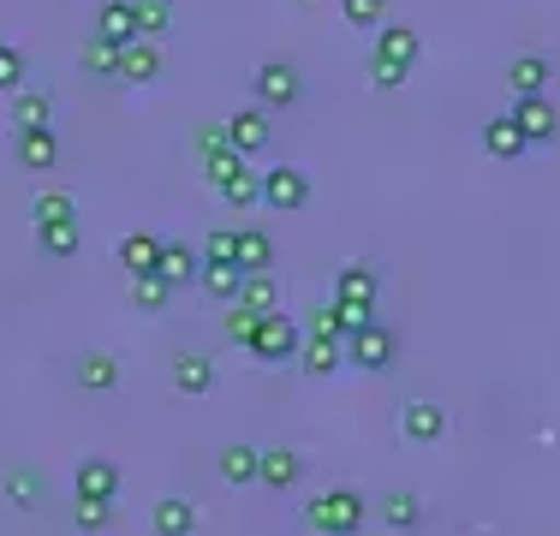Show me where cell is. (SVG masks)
I'll list each match as a JSON object with an SVG mask.
<instances>
[{"label": "cell", "mask_w": 560, "mask_h": 536, "mask_svg": "<svg viewBox=\"0 0 560 536\" xmlns=\"http://www.w3.org/2000/svg\"><path fill=\"white\" fill-rule=\"evenodd\" d=\"M299 477H304V459L292 447H262V459H257V482H262V489L287 494Z\"/></svg>", "instance_id": "17"}, {"label": "cell", "mask_w": 560, "mask_h": 536, "mask_svg": "<svg viewBox=\"0 0 560 536\" xmlns=\"http://www.w3.org/2000/svg\"><path fill=\"white\" fill-rule=\"evenodd\" d=\"M262 203H269L275 214H299L304 203H311V173L304 167H269L262 173Z\"/></svg>", "instance_id": "6"}, {"label": "cell", "mask_w": 560, "mask_h": 536, "mask_svg": "<svg viewBox=\"0 0 560 536\" xmlns=\"http://www.w3.org/2000/svg\"><path fill=\"white\" fill-rule=\"evenodd\" d=\"M376 292H382V280H376V268H370V263H346L340 275H335V299L376 304Z\"/></svg>", "instance_id": "28"}, {"label": "cell", "mask_w": 560, "mask_h": 536, "mask_svg": "<svg viewBox=\"0 0 560 536\" xmlns=\"http://www.w3.org/2000/svg\"><path fill=\"white\" fill-rule=\"evenodd\" d=\"M257 311H245V304H233V311H226V340L233 346H250V334H257Z\"/></svg>", "instance_id": "43"}, {"label": "cell", "mask_w": 560, "mask_h": 536, "mask_svg": "<svg viewBox=\"0 0 560 536\" xmlns=\"http://www.w3.org/2000/svg\"><path fill=\"white\" fill-rule=\"evenodd\" d=\"M72 489H78V501H114V494H119V465H114V459H96V453H90V459L78 465Z\"/></svg>", "instance_id": "15"}, {"label": "cell", "mask_w": 560, "mask_h": 536, "mask_svg": "<svg viewBox=\"0 0 560 536\" xmlns=\"http://www.w3.org/2000/svg\"><path fill=\"white\" fill-rule=\"evenodd\" d=\"M513 119L530 143H555L560 138V107L549 96H513Z\"/></svg>", "instance_id": "10"}, {"label": "cell", "mask_w": 560, "mask_h": 536, "mask_svg": "<svg viewBox=\"0 0 560 536\" xmlns=\"http://www.w3.org/2000/svg\"><path fill=\"white\" fill-rule=\"evenodd\" d=\"M477 536H501V531H477Z\"/></svg>", "instance_id": "45"}, {"label": "cell", "mask_w": 560, "mask_h": 536, "mask_svg": "<svg viewBox=\"0 0 560 536\" xmlns=\"http://www.w3.org/2000/svg\"><path fill=\"white\" fill-rule=\"evenodd\" d=\"M238 268H245V275L275 268V238L262 233V226H238Z\"/></svg>", "instance_id": "29"}, {"label": "cell", "mask_w": 560, "mask_h": 536, "mask_svg": "<svg viewBox=\"0 0 560 536\" xmlns=\"http://www.w3.org/2000/svg\"><path fill=\"white\" fill-rule=\"evenodd\" d=\"M19 90H24V54L0 43V96H19Z\"/></svg>", "instance_id": "40"}, {"label": "cell", "mask_w": 560, "mask_h": 536, "mask_svg": "<svg viewBox=\"0 0 560 536\" xmlns=\"http://www.w3.org/2000/svg\"><path fill=\"white\" fill-rule=\"evenodd\" d=\"M238 280H245V268H238V263H203V268H197V287H203L209 299H221V304L238 299Z\"/></svg>", "instance_id": "30"}, {"label": "cell", "mask_w": 560, "mask_h": 536, "mask_svg": "<svg viewBox=\"0 0 560 536\" xmlns=\"http://www.w3.org/2000/svg\"><path fill=\"white\" fill-rule=\"evenodd\" d=\"M84 66H90L96 78H119V48L102 43V36H90V43H84Z\"/></svg>", "instance_id": "39"}, {"label": "cell", "mask_w": 560, "mask_h": 536, "mask_svg": "<svg viewBox=\"0 0 560 536\" xmlns=\"http://www.w3.org/2000/svg\"><path fill=\"white\" fill-rule=\"evenodd\" d=\"M0 489H7V501L19 506V513H36V506L48 501V477L36 471V465H12V471H7V482H0Z\"/></svg>", "instance_id": "19"}, {"label": "cell", "mask_w": 560, "mask_h": 536, "mask_svg": "<svg viewBox=\"0 0 560 536\" xmlns=\"http://www.w3.org/2000/svg\"><path fill=\"white\" fill-rule=\"evenodd\" d=\"M555 78V66L542 60V54H518L513 66H506V84H513V96H542Z\"/></svg>", "instance_id": "22"}, {"label": "cell", "mask_w": 560, "mask_h": 536, "mask_svg": "<svg viewBox=\"0 0 560 536\" xmlns=\"http://www.w3.org/2000/svg\"><path fill=\"white\" fill-rule=\"evenodd\" d=\"M203 173H209V185H215V197H221V203H233V209L262 203V173L250 167V155L221 150V155H209V161H203Z\"/></svg>", "instance_id": "2"}, {"label": "cell", "mask_w": 560, "mask_h": 536, "mask_svg": "<svg viewBox=\"0 0 560 536\" xmlns=\"http://www.w3.org/2000/svg\"><path fill=\"white\" fill-rule=\"evenodd\" d=\"M257 459H262V447H250V441H233V447H221L215 471H221V482L245 489V482H257Z\"/></svg>", "instance_id": "23"}, {"label": "cell", "mask_w": 560, "mask_h": 536, "mask_svg": "<svg viewBox=\"0 0 560 536\" xmlns=\"http://www.w3.org/2000/svg\"><path fill=\"white\" fill-rule=\"evenodd\" d=\"M370 518V501L358 489H323L304 501V525L323 531V536H358Z\"/></svg>", "instance_id": "1"}, {"label": "cell", "mask_w": 560, "mask_h": 536, "mask_svg": "<svg viewBox=\"0 0 560 536\" xmlns=\"http://www.w3.org/2000/svg\"><path fill=\"white\" fill-rule=\"evenodd\" d=\"M150 531H155V536H191V531H197V506L179 501V494H167V501H155Z\"/></svg>", "instance_id": "27"}, {"label": "cell", "mask_w": 560, "mask_h": 536, "mask_svg": "<svg viewBox=\"0 0 560 536\" xmlns=\"http://www.w3.org/2000/svg\"><path fill=\"white\" fill-rule=\"evenodd\" d=\"M173 387H179V394H191V399L215 394V358H203V352H179V358H173Z\"/></svg>", "instance_id": "18"}, {"label": "cell", "mask_w": 560, "mask_h": 536, "mask_svg": "<svg viewBox=\"0 0 560 536\" xmlns=\"http://www.w3.org/2000/svg\"><path fill=\"white\" fill-rule=\"evenodd\" d=\"M399 435H406L411 447H435V441L447 435V411L435 406V399H411V406L399 411Z\"/></svg>", "instance_id": "9"}, {"label": "cell", "mask_w": 560, "mask_h": 536, "mask_svg": "<svg viewBox=\"0 0 560 536\" xmlns=\"http://www.w3.org/2000/svg\"><path fill=\"white\" fill-rule=\"evenodd\" d=\"M78 245H84V226L78 221H36V250L43 257L66 263V257H78Z\"/></svg>", "instance_id": "21"}, {"label": "cell", "mask_w": 560, "mask_h": 536, "mask_svg": "<svg viewBox=\"0 0 560 536\" xmlns=\"http://www.w3.org/2000/svg\"><path fill=\"white\" fill-rule=\"evenodd\" d=\"M346 364H358V370H370V375H388L399 364V340H394L388 322H370V328L346 334Z\"/></svg>", "instance_id": "4"}, {"label": "cell", "mask_w": 560, "mask_h": 536, "mask_svg": "<svg viewBox=\"0 0 560 536\" xmlns=\"http://www.w3.org/2000/svg\"><path fill=\"white\" fill-rule=\"evenodd\" d=\"M12 161H19L24 173H48V167L60 161L55 126H24V131H12Z\"/></svg>", "instance_id": "7"}, {"label": "cell", "mask_w": 560, "mask_h": 536, "mask_svg": "<svg viewBox=\"0 0 560 536\" xmlns=\"http://www.w3.org/2000/svg\"><path fill=\"white\" fill-rule=\"evenodd\" d=\"M299 346H304V322H292L287 311H269V316L257 322V334H250L245 352L257 358V364H292V358H299Z\"/></svg>", "instance_id": "3"}, {"label": "cell", "mask_w": 560, "mask_h": 536, "mask_svg": "<svg viewBox=\"0 0 560 536\" xmlns=\"http://www.w3.org/2000/svg\"><path fill=\"white\" fill-rule=\"evenodd\" d=\"M304 334H335V340H346V322H340V299L316 304V311L304 316Z\"/></svg>", "instance_id": "41"}, {"label": "cell", "mask_w": 560, "mask_h": 536, "mask_svg": "<svg viewBox=\"0 0 560 536\" xmlns=\"http://www.w3.org/2000/svg\"><path fill=\"white\" fill-rule=\"evenodd\" d=\"M370 54H382V60H394V66H406V72H418L423 36L411 31V24H382V31H376V48H370Z\"/></svg>", "instance_id": "13"}, {"label": "cell", "mask_w": 560, "mask_h": 536, "mask_svg": "<svg viewBox=\"0 0 560 536\" xmlns=\"http://www.w3.org/2000/svg\"><path fill=\"white\" fill-rule=\"evenodd\" d=\"M340 364H346V340H335V334H304V346H299V370L311 375V382L335 375Z\"/></svg>", "instance_id": "12"}, {"label": "cell", "mask_w": 560, "mask_h": 536, "mask_svg": "<svg viewBox=\"0 0 560 536\" xmlns=\"http://www.w3.org/2000/svg\"><path fill=\"white\" fill-rule=\"evenodd\" d=\"M119 78H126V84H155V78H162V54H155L150 36L119 48Z\"/></svg>", "instance_id": "20"}, {"label": "cell", "mask_w": 560, "mask_h": 536, "mask_svg": "<svg viewBox=\"0 0 560 536\" xmlns=\"http://www.w3.org/2000/svg\"><path fill=\"white\" fill-rule=\"evenodd\" d=\"M197 268H203V250H191V245H162L155 275H162L173 292H179V287H191V280H197Z\"/></svg>", "instance_id": "24"}, {"label": "cell", "mask_w": 560, "mask_h": 536, "mask_svg": "<svg viewBox=\"0 0 560 536\" xmlns=\"http://www.w3.org/2000/svg\"><path fill=\"white\" fill-rule=\"evenodd\" d=\"M376 518L394 536H411V531H423V518H430V501H423L418 489H394V494H382V501H376Z\"/></svg>", "instance_id": "8"}, {"label": "cell", "mask_w": 560, "mask_h": 536, "mask_svg": "<svg viewBox=\"0 0 560 536\" xmlns=\"http://www.w3.org/2000/svg\"><path fill=\"white\" fill-rule=\"evenodd\" d=\"M406 66H394V60H382V54H370V84H376V90H399V84H406Z\"/></svg>", "instance_id": "44"}, {"label": "cell", "mask_w": 560, "mask_h": 536, "mask_svg": "<svg viewBox=\"0 0 560 536\" xmlns=\"http://www.w3.org/2000/svg\"><path fill=\"white\" fill-rule=\"evenodd\" d=\"M48 119H55V96H48V90H19V96H12V131L48 126Z\"/></svg>", "instance_id": "32"}, {"label": "cell", "mask_w": 560, "mask_h": 536, "mask_svg": "<svg viewBox=\"0 0 560 536\" xmlns=\"http://www.w3.org/2000/svg\"><path fill=\"white\" fill-rule=\"evenodd\" d=\"M233 304H245V311H257V316L280 311V287H275L269 268H262V275H245V280H238V299H233Z\"/></svg>", "instance_id": "31"}, {"label": "cell", "mask_w": 560, "mask_h": 536, "mask_svg": "<svg viewBox=\"0 0 560 536\" xmlns=\"http://www.w3.org/2000/svg\"><path fill=\"white\" fill-rule=\"evenodd\" d=\"M72 525L84 531V536L108 531V525H114V501H78V506H72Z\"/></svg>", "instance_id": "35"}, {"label": "cell", "mask_w": 560, "mask_h": 536, "mask_svg": "<svg viewBox=\"0 0 560 536\" xmlns=\"http://www.w3.org/2000/svg\"><path fill=\"white\" fill-rule=\"evenodd\" d=\"M191 143H197V155H203V161H209V155H221V150H233V138H226V119H203Z\"/></svg>", "instance_id": "42"}, {"label": "cell", "mask_w": 560, "mask_h": 536, "mask_svg": "<svg viewBox=\"0 0 560 536\" xmlns=\"http://www.w3.org/2000/svg\"><path fill=\"white\" fill-rule=\"evenodd\" d=\"M72 375H78V387H84V394H114V387H119V358H108V352H84Z\"/></svg>", "instance_id": "25"}, {"label": "cell", "mask_w": 560, "mask_h": 536, "mask_svg": "<svg viewBox=\"0 0 560 536\" xmlns=\"http://www.w3.org/2000/svg\"><path fill=\"white\" fill-rule=\"evenodd\" d=\"M226 138H233L238 155H262V150H269V138H275L269 107H238V114L226 119Z\"/></svg>", "instance_id": "11"}, {"label": "cell", "mask_w": 560, "mask_h": 536, "mask_svg": "<svg viewBox=\"0 0 560 536\" xmlns=\"http://www.w3.org/2000/svg\"><path fill=\"white\" fill-rule=\"evenodd\" d=\"M292 7H311V0H292Z\"/></svg>", "instance_id": "46"}, {"label": "cell", "mask_w": 560, "mask_h": 536, "mask_svg": "<svg viewBox=\"0 0 560 536\" xmlns=\"http://www.w3.org/2000/svg\"><path fill=\"white\" fill-rule=\"evenodd\" d=\"M167 299H173V287L162 275H131V304L138 311H167Z\"/></svg>", "instance_id": "34"}, {"label": "cell", "mask_w": 560, "mask_h": 536, "mask_svg": "<svg viewBox=\"0 0 560 536\" xmlns=\"http://www.w3.org/2000/svg\"><path fill=\"white\" fill-rule=\"evenodd\" d=\"M250 90H257V107L280 114V107H292L304 96V78H299V66H287V60H262L257 72H250Z\"/></svg>", "instance_id": "5"}, {"label": "cell", "mask_w": 560, "mask_h": 536, "mask_svg": "<svg viewBox=\"0 0 560 536\" xmlns=\"http://www.w3.org/2000/svg\"><path fill=\"white\" fill-rule=\"evenodd\" d=\"M340 19L352 31H382L388 24V0H340Z\"/></svg>", "instance_id": "33"}, {"label": "cell", "mask_w": 560, "mask_h": 536, "mask_svg": "<svg viewBox=\"0 0 560 536\" xmlns=\"http://www.w3.org/2000/svg\"><path fill=\"white\" fill-rule=\"evenodd\" d=\"M90 36H102V43H114V48L138 43V7H131V0H102V7H96V31H90Z\"/></svg>", "instance_id": "14"}, {"label": "cell", "mask_w": 560, "mask_h": 536, "mask_svg": "<svg viewBox=\"0 0 560 536\" xmlns=\"http://www.w3.org/2000/svg\"><path fill=\"white\" fill-rule=\"evenodd\" d=\"M203 263H238V226H209Z\"/></svg>", "instance_id": "36"}, {"label": "cell", "mask_w": 560, "mask_h": 536, "mask_svg": "<svg viewBox=\"0 0 560 536\" xmlns=\"http://www.w3.org/2000/svg\"><path fill=\"white\" fill-rule=\"evenodd\" d=\"M483 150L495 155V161H518V155L530 150V138L518 131L513 114H489V119H483Z\"/></svg>", "instance_id": "16"}, {"label": "cell", "mask_w": 560, "mask_h": 536, "mask_svg": "<svg viewBox=\"0 0 560 536\" xmlns=\"http://www.w3.org/2000/svg\"><path fill=\"white\" fill-rule=\"evenodd\" d=\"M155 263H162V238L155 233H126L119 238V268H126V275H155Z\"/></svg>", "instance_id": "26"}, {"label": "cell", "mask_w": 560, "mask_h": 536, "mask_svg": "<svg viewBox=\"0 0 560 536\" xmlns=\"http://www.w3.org/2000/svg\"><path fill=\"white\" fill-rule=\"evenodd\" d=\"M131 7H138V36H162L167 24H173L167 0H131Z\"/></svg>", "instance_id": "38"}, {"label": "cell", "mask_w": 560, "mask_h": 536, "mask_svg": "<svg viewBox=\"0 0 560 536\" xmlns=\"http://www.w3.org/2000/svg\"><path fill=\"white\" fill-rule=\"evenodd\" d=\"M31 221H78V203L66 191H43L31 203Z\"/></svg>", "instance_id": "37"}]
</instances>
